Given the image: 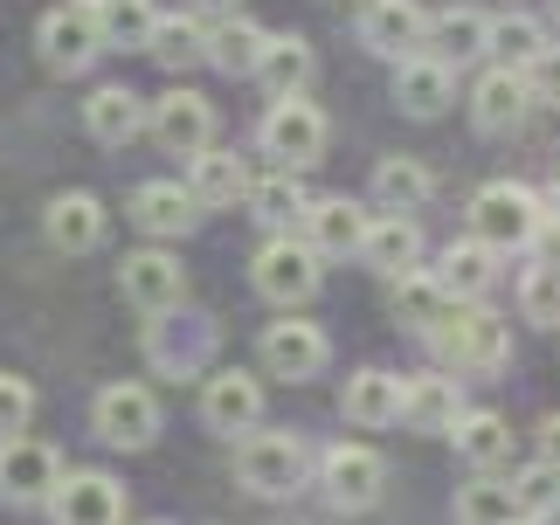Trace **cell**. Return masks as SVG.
Listing matches in <instances>:
<instances>
[{
	"label": "cell",
	"instance_id": "8992f818",
	"mask_svg": "<svg viewBox=\"0 0 560 525\" xmlns=\"http://www.w3.org/2000/svg\"><path fill=\"white\" fill-rule=\"evenodd\" d=\"M104 49H112V42H104L97 0H70V8H49V14H42V62H49V70L77 77V70H91Z\"/></svg>",
	"mask_w": 560,
	"mask_h": 525
},
{
	"label": "cell",
	"instance_id": "484cf974",
	"mask_svg": "<svg viewBox=\"0 0 560 525\" xmlns=\"http://www.w3.org/2000/svg\"><path fill=\"white\" fill-rule=\"evenodd\" d=\"M194 187H180V180H145L139 194H132V222L145 229V235H187L194 229Z\"/></svg>",
	"mask_w": 560,
	"mask_h": 525
},
{
	"label": "cell",
	"instance_id": "60d3db41",
	"mask_svg": "<svg viewBox=\"0 0 560 525\" xmlns=\"http://www.w3.org/2000/svg\"><path fill=\"white\" fill-rule=\"evenodd\" d=\"M512 485H520V498H526V512H547L553 498H560V470H553L547 456H540V464H533V470H512Z\"/></svg>",
	"mask_w": 560,
	"mask_h": 525
},
{
	"label": "cell",
	"instance_id": "bcb514c9",
	"mask_svg": "<svg viewBox=\"0 0 560 525\" xmlns=\"http://www.w3.org/2000/svg\"><path fill=\"white\" fill-rule=\"evenodd\" d=\"M547 208H553V214H560V180H553V194H547Z\"/></svg>",
	"mask_w": 560,
	"mask_h": 525
},
{
	"label": "cell",
	"instance_id": "ffe728a7",
	"mask_svg": "<svg viewBox=\"0 0 560 525\" xmlns=\"http://www.w3.org/2000/svg\"><path fill=\"white\" fill-rule=\"evenodd\" d=\"M422 49L443 56L450 70H464V62L491 56V14H478V8H450V14H436V21H429V35H422Z\"/></svg>",
	"mask_w": 560,
	"mask_h": 525
},
{
	"label": "cell",
	"instance_id": "f35d334b",
	"mask_svg": "<svg viewBox=\"0 0 560 525\" xmlns=\"http://www.w3.org/2000/svg\"><path fill=\"white\" fill-rule=\"evenodd\" d=\"M520 312L533 325H560V262H533L520 277Z\"/></svg>",
	"mask_w": 560,
	"mask_h": 525
},
{
	"label": "cell",
	"instance_id": "4fadbf2b",
	"mask_svg": "<svg viewBox=\"0 0 560 525\" xmlns=\"http://www.w3.org/2000/svg\"><path fill=\"white\" fill-rule=\"evenodd\" d=\"M160 139V152H174V160H201L214 145V104L201 91H166L153 104V125H145Z\"/></svg>",
	"mask_w": 560,
	"mask_h": 525
},
{
	"label": "cell",
	"instance_id": "83f0119b",
	"mask_svg": "<svg viewBox=\"0 0 560 525\" xmlns=\"http://www.w3.org/2000/svg\"><path fill=\"white\" fill-rule=\"evenodd\" d=\"M49 243L62 256H83L104 243V201L97 194H56L49 201Z\"/></svg>",
	"mask_w": 560,
	"mask_h": 525
},
{
	"label": "cell",
	"instance_id": "9c48e42d",
	"mask_svg": "<svg viewBox=\"0 0 560 525\" xmlns=\"http://www.w3.org/2000/svg\"><path fill=\"white\" fill-rule=\"evenodd\" d=\"M62 485V456L35 435H8L0 443V498L8 505H49Z\"/></svg>",
	"mask_w": 560,
	"mask_h": 525
},
{
	"label": "cell",
	"instance_id": "603a6c76",
	"mask_svg": "<svg viewBox=\"0 0 560 525\" xmlns=\"http://www.w3.org/2000/svg\"><path fill=\"white\" fill-rule=\"evenodd\" d=\"M526 104H533V83H526V70H512V62L485 70L478 91H470V112H478L485 131H512V125L526 118Z\"/></svg>",
	"mask_w": 560,
	"mask_h": 525
},
{
	"label": "cell",
	"instance_id": "b9f144b4",
	"mask_svg": "<svg viewBox=\"0 0 560 525\" xmlns=\"http://www.w3.org/2000/svg\"><path fill=\"white\" fill-rule=\"evenodd\" d=\"M526 83H533V104H560V42H547V49L526 62Z\"/></svg>",
	"mask_w": 560,
	"mask_h": 525
},
{
	"label": "cell",
	"instance_id": "2e32d148",
	"mask_svg": "<svg viewBox=\"0 0 560 525\" xmlns=\"http://www.w3.org/2000/svg\"><path fill=\"white\" fill-rule=\"evenodd\" d=\"M450 97H457V70H450L443 56L416 49V56L395 62V104H401L408 118H443Z\"/></svg>",
	"mask_w": 560,
	"mask_h": 525
},
{
	"label": "cell",
	"instance_id": "ee69618b",
	"mask_svg": "<svg viewBox=\"0 0 560 525\" xmlns=\"http://www.w3.org/2000/svg\"><path fill=\"white\" fill-rule=\"evenodd\" d=\"M201 14H235V0H194Z\"/></svg>",
	"mask_w": 560,
	"mask_h": 525
},
{
	"label": "cell",
	"instance_id": "d6a6232c",
	"mask_svg": "<svg viewBox=\"0 0 560 525\" xmlns=\"http://www.w3.org/2000/svg\"><path fill=\"white\" fill-rule=\"evenodd\" d=\"M457 456H464L470 470H505V464H512V429H505V415H491V408L464 415V422H457Z\"/></svg>",
	"mask_w": 560,
	"mask_h": 525
},
{
	"label": "cell",
	"instance_id": "ba28073f",
	"mask_svg": "<svg viewBox=\"0 0 560 525\" xmlns=\"http://www.w3.org/2000/svg\"><path fill=\"white\" fill-rule=\"evenodd\" d=\"M91 429H97V443H112V450H145L160 435V401H153V387H139V381H112L91 401Z\"/></svg>",
	"mask_w": 560,
	"mask_h": 525
},
{
	"label": "cell",
	"instance_id": "4316f807",
	"mask_svg": "<svg viewBox=\"0 0 560 525\" xmlns=\"http://www.w3.org/2000/svg\"><path fill=\"white\" fill-rule=\"evenodd\" d=\"M387 304H395V318H401V325L429 332V325H436L457 298H450V283H443L436 270H401V277H387Z\"/></svg>",
	"mask_w": 560,
	"mask_h": 525
},
{
	"label": "cell",
	"instance_id": "d6986e66",
	"mask_svg": "<svg viewBox=\"0 0 560 525\" xmlns=\"http://www.w3.org/2000/svg\"><path fill=\"white\" fill-rule=\"evenodd\" d=\"M368 229H374V214L360 201H339V194L305 208V243L318 256H360V249H368Z\"/></svg>",
	"mask_w": 560,
	"mask_h": 525
},
{
	"label": "cell",
	"instance_id": "ab89813d",
	"mask_svg": "<svg viewBox=\"0 0 560 525\" xmlns=\"http://www.w3.org/2000/svg\"><path fill=\"white\" fill-rule=\"evenodd\" d=\"M28 415H35V387L21 374H0V443H8V435H28Z\"/></svg>",
	"mask_w": 560,
	"mask_h": 525
},
{
	"label": "cell",
	"instance_id": "1f68e13d",
	"mask_svg": "<svg viewBox=\"0 0 560 525\" xmlns=\"http://www.w3.org/2000/svg\"><path fill=\"white\" fill-rule=\"evenodd\" d=\"M305 187H298V173L291 166H277L270 180H249V214L264 229H305Z\"/></svg>",
	"mask_w": 560,
	"mask_h": 525
},
{
	"label": "cell",
	"instance_id": "277c9868",
	"mask_svg": "<svg viewBox=\"0 0 560 525\" xmlns=\"http://www.w3.org/2000/svg\"><path fill=\"white\" fill-rule=\"evenodd\" d=\"M256 139H264V152L277 166H291V173H305V166H318L326 160V139H332V125H326V112L298 91V97H277L270 112H264V125H256Z\"/></svg>",
	"mask_w": 560,
	"mask_h": 525
},
{
	"label": "cell",
	"instance_id": "f6af8a7d",
	"mask_svg": "<svg viewBox=\"0 0 560 525\" xmlns=\"http://www.w3.org/2000/svg\"><path fill=\"white\" fill-rule=\"evenodd\" d=\"M533 518H540V525H560V498H553V505H547V512H533Z\"/></svg>",
	"mask_w": 560,
	"mask_h": 525
},
{
	"label": "cell",
	"instance_id": "9a60e30c",
	"mask_svg": "<svg viewBox=\"0 0 560 525\" xmlns=\"http://www.w3.org/2000/svg\"><path fill=\"white\" fill-rule=\"evenodd\" d=\"M56 525H125V485L104 470H70L49 498Z\"/></svg>",
	"mask_w": 560,
	"mask_h": 525
},
{
	"label": "cell",
	"instance_id": "7dc6e473",
	"mask_svg": "<svg viewBox=\"0 0 560 525\" xmlns=\"http://www.w3.org/2000/svg\"><path fill=\"white\" fill-rule=\"evenodd\" d=\"M553 21H560V0H553Z\"/></svg>",
	"mask_w": 560,
	"mask_h": 525
},
{
	"label": "cell",
	"instance_id": "6da1fadb",
	"mask_svg": "<svg viewBox=\"0 0 560 525\" xmlns=\"http://www.w3.org/2000/svg\"><path fill=\"white\" fill-rule=\"evenodd\" d=\"M429 346H436V360L443 366H457V374H499V366L512 360V325L505 318H491L485 304H470L457 298L450 312L422 332Z\"/></svg>",
	"mask_w": 560,
	"mask_h": 525
},
{
	"label": "cell",
	"instance_id": "8d00e7d4",
	"mask_svg": "<svg viewBox=\"0 0 560 525\" xmlns=\"http://www.w3.org/2000/svg\"><path fill=\"white\" fill-rule=\"evenodd\" d=\"M97 14H104V42L112 49H153V35H160L153 0H97Z\"/></svg>",
	"mask_w": 560,
	"mask_h": 525
},
{
	"label": "cell",
	"instance_id": "cb8c5ba5",
	"mask_svg": "<svg viewBox=\"0 0 560 525\" xmlns=\"http://www.w3.org/2000/svg\"><path fill=\"white\" fill-rule=\"evenodd\" d=\"M264 49H270V35L256 28L249 14H222L208 28V62L222 77H256V70H264Z\"/></svg>",
	"mask_w": 560,
	"mask_h": 525
},
{
	"label": "cell",
	"instance_id": "f546056e",
	"mask_svg": "<svg viewBox=\"0 0 560 525\" xmlns=\"http://www.w3.org/2000/svg\"><path fill=\"white\" fill-rule=\"evenodd\" d=\"M416 256H422V229L408 222V214H374L360 262H368V270H381V277H401V270H416Z\"/></svg>",
	"mask_w": 560,
	"mask_h": 525
},
{
	"label": "cell",
	"instance_id": "d590c367",
	"mask_svg": "<svg viewBox=\"0 0 560 525\" xmlns=\"http://www.w3.org/2000/svg\"><path fill=\"white\" fill-rule=\"evenodd\" d=\"M160 62V70H194V62H208V28L201 21H187V14H160V35H153V49H145Z\"/></svg>",
	"mask_w": 560,
	"mask_h": 525
},
{
	"label": "cell",
	"instance_id": "44dd1931",
	"mask_svg": "<svg viewBox=\"0 0 560 525\" xmlns=\"http://www.w3.org/2000/svg\"><path fill=\"white\" fill-rule=\"evenodd\" d=\"M83 125H91L97 145H132L145 125H153V104H139L125 83H104V91H91V104H83Z\"/></svg>",
	"mask_w": 560,
	"mask_h": 525
},
{
	"label": "cell",
	"instance_id": "3957f363",
	"mask_svg": "<svg viewBox=\"0 0 560 525\" xmlns=\"http://www.w3.org/2000/svg\"><path fill=\"white\" fill-rule=\"evenodd\" d=\"M305 470H312V456L291 429H249L243 450H235V477H243V491H256V498H291L305 485Z\"/></svg>",
	"mask_w": 560,
	"mask_h": 525
},
{
	"label": "cell",
	"instance_id": "5b68a950",
	"mask_svg": "<svg viewBox=\"0 0 560 525\" xmlns=\"http://www.w3.org/2000/svg\"><path fill=\"white\" fill-rule=\"evenodd\" d=\"M318 256L305 235H291V229H277L264 249H256V291H264L270 304H305V298H318V283H326V270H318Z\"/></svg>",
	"mask_w": 560,
	"mask_h": 525
},
{
	"label": "cell",
	"instance_id": "7402d4cb",
	"mask_svg": "<svg viewBox=\"0 0 560 525\" xmlns=\"http://www.w3.org/2000/svg\"><path fill=\"white\" fill-rule=\"evenodd\" d=\"M401 394H408V381L381 374V366H360L347 381V394H339V408H347V422H360V429H395L401 422Z\"/></svg>",
	"mask_w": 560,
	"mask_h": 525
},
{
	"label": "cell",
	"instance_id": "52a82bcc",
	"mask_svg": "<svg viewBox=\"0 0 560 525\" xmlns=\"http://www.w3.org/2000/svg\"><path fill=\"white\" fill-rule=\"evenodd\" d=\"M318 485H326L332 512H374L381 491H387V464L368 443H332L326 456H318Z\"/></svg>",
	"mask_w": 560,
	"mask_h": 525
},
{
	"label": "cell",
	"instance_id": "c3c4849f",
	"mask_svg": "<svg viewBox=\"0 0 560 525\" xmlns=\"http://www.w3.org/2000/svg\"><path fill=\"white\" fill-rule=\"evenodd\" d=\"M153 525H166V518H153Z\"/></svg>",
	"mask_w": 560,
	"mask_h": 525
},
{
	"label": "cell",
	"instance_id": "30bf717a",
	"mask_svg": "<svg viewBox=\"0 0 560 525\" xmlns=\"http://www.w3.org/2000/svg\"><path fill=\"white\" fill-rule=\"evenodd\" d=\"M201 422L214 435H249L264 429V381L243 374V366H214L201 381Z\"/></svg>",
	"mask_w": 560,
	"mask_h": 525
},
{
	"label": "cell",
	"instance_id": "7c38bea8",
	"mask_svg": "<svg viewBox=\"0 0 560 525\" xmlns=\"http://www.w3.org/2000/svg\"><path fill=\"white\" fill-rule=\"evenodd\" d=\"M118 291H125V304H139L145 318H160V312H174V304H187V270H180V256H166V249H139V256L118 262Z\"/></svg>",
	"mask_w": 560,
	"mask_h": 525
},
{
	"label": "cell",
	"instance_id": "d4e9b609",
	"mask_svg": "<svg viewBox=\"0 0 560 525\" xmlns=\"http://www.w3.org/2000/svg\"><path fill=\"white\" fill-rule=\"evenodd\" d=\"M499 256H505V249H491L485 235H470V243H450V249H443L436 277L450 283V298H470V304H485V291L499 283Z\"/></svg>",
	"mask_w": 560,
	"mask_h": 525
},
{
	"label": "cell",
	"instance_id": "5bb4252c",
	"mask_svg": "<svg viewBox=\"0 0 560 525\" xmlns=\"http://www.w3.org/2000/svg\"><path fill=\"white\" fill-rule=\"evenodd\" d=\"M256 353H264V366L277 381H312L318 366L332 360V346H326V332H318L312 318H277V325H264V339H256Z\"/></svg>",
	"mask_w": 560,
	"mask_h": 525
},
{
	"label": "cell",
	"instance_id": "8fae6325",
	"mask_svg": "<svg viewBox=\"0 0 560 525\" xmlns=\"http://www.w3.org/2000/svg\"><path fill=\"white\" fill-rule=\"evenodd\" d=\"M145 353H153L160 374L187 381V374H201L208 353H214V325L208 318H187L180 304H174V312H160L153 325H145Z\"/></svg>",
	"mask_w": 560,
	"mask_h": 525
},
{
	"label": "cell",
	"instance_id": "74e56055",
	"mask_svg": "<svg viewBox=\"0 0 560 525\" xmlns=\"http://www.w3.org/2000/svg\"><path fill=\"white\" fill-rule=\"evenodd\" d=\"M540 49H547V28L533 14H499V21H491V56L512 62V70H526Z\"/></svg>",
	"mask_w": 560,
	"mask_h": 525
},
{
	"label": "cell",
	"instance_id": "4dcf8cb0",
	"mask_svg": "<svg viewBox=\"0 0 560 525\" xmlns=\"http://www.w3.org/2000/svg\"><path fill=\"white\" fill-rule=\"evenodd\" d=\"M194 201L201 208H229V201H249V166L235 160V152H222V145H208L201 160H194Z\"/></svg>",
	"mask_w": 560,
	"mask_h": 525
},
{
	"label": "cell",
	"instance_id": "7a4b0ae2",
	"mask_svg": "<svg viewBox=\"0 0 560 525\" xmlns=\"http://www.w3.org/2000/svg\"><path fill=\"white\" fill-rule=\"evenodd\" d=\"M547 214L553 208H540V194L520 187V180H491V187L470 194V235H485L491 249H533Z\"/></svg>",
	"mask_w": 560,
	"mask_h": 525
},
{
	"label": "cell",
	"instance_id": "836d02e7",
	"mask_svg": "<svg viewBox=\"0 0 560 525\" xmlns=\"http://www.w3.org/2000/svg\"><path fill=\"white\" fill-rule=\"evenodd\" d=\"M429 194H436V180H429L422 160H381V166H374V201H381L387 214H416Z\"/></svg>",
	"mask_w": 560,
	"mask_h": 525
},
{
	"label": "cell",
	"instance_id": "e575fe53",
	"mask_svg": "<svg viewBox=\"0 0 560 525\" xmlns=\"http://www.w3.org/2000/svg\"><path fill=\"white\" fill-rule=\"evenodd\" d=\"M264 91L270 97H298L312 83V42L305 35H270V49H264Z\"/></svg>",
	"mask_w": 560,
	"mask_h": 525
},
{
	"label": "cell",
	"instance_id": "e0dca14e",
	"mask_svg": "<svg viewBox=\"0 0 560 525\" xmlns=\"http://www.w3.org/2000/svg\"><path fill=\"white\" fill-rule=\"evenodd\" d=\"M464 415L470 408H464V381L457 374H416L408 394H401V422L416 435H457Z\"/></svg>",
	"mask_w": 560,
	"mask_h": 525
},
{
	"label": "cell",
	"instance_id": "ac0fdd59",
	"mask_svg": "<svg viewBox=\"0 0 560 525\" xmlns=\"http://www.w3.org/2000/svg\"><path fill=\"white\" fill-rule=\"evenodd\" d=\"M422 35H429V14L416 0H368V8H360V42H368L374 56H387V62L416 56Z\"/></svg>",
	"mask_w": 560,
	"mask_h": 525
},
{
	"label": "cell",
	"instance_id": "f1b7e54d",
	"mask_svg": "<svg viewBox=\"0 0 560 525\" xmlns=\"http://www.w3.org/2000/svg\"><path fill=\"white\" fill-rule=\"evenodd\" d=\"M520 518H526V498L520 485H499V470H478L457 491V525H520Z\"/></svg>",
	"mask_w": 560,
	"mask_h": 525
},
{
	"label": "cell",
	"instance_id": "7bdbcfd3",
	"mask_svg": "<svg viewBox=\"0 0 560 525\" xmlns=\"http://www.w3.org/2000/svg\"><path fill=\"white\" fill-rule=\"evenodd\" d=\"M540 456L560 470V415H547V422H540Z\"/></svg>",
	"mask_w": 560,
	"mask_h": 525
}]
</instances>
